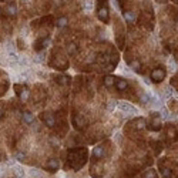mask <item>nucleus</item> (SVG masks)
I'll use <instances>...</instances> for the list:
<instances>
[{
    "label": "nucleus",
    "instance_id": "nucleus-23",
    "mask_svg": "<svg viewBox=\"0 0 178 178\" xmlns=\"http://www.w3.org/2000/svg\"><path fill=\"white\" fill-rule=\"evenodd\" d=\"M1 117H3V111L0 110V118H1Z\"/></svg>",
    "mask_w": 178,
    "mask_h": 178
},
{
    "label": "nucleus",
    "instance_id": "nucleus-13",
    "mask_svg": "<svg viewBox=\"0 0 178 178\" xmlns=\"http://www.w3.org/2000/svg\"><path fill=\"white\" fill-rule=\"evenodd\" d=\"M144 178H157V173L154 170H148V171H145Z\"/></svg>",
    "mask_w": 178,
    "mask_h": 178
},
{
    "label": "nucleus",
    "instance_id": "nucleus-21",
    "mask_svg": "<svg viewBox=\"0 0 178 178\" xmlns=\"http://www.w3.org/2000/svg\"><path fill=\"white\" fill-rule=\"evenodd\" d=\"M107 108H108V111H113V110L115 108V101H110V103H108V107H107Z\"/></svg>",
    "mask_w": 178,
    "mask_h": 178
},
{
    "label": "nucleus",
    "instance_id": "nucleus-16",
    "mask_svg": "<svg viewBox=\"0 0 178 178\" xmlns=\"http://www.w3.org/2000/svg\"><path fill=\"white\" fill-rule=\"evenodd\" d=\"M7 13L11 14V16H14V14H16V6H14V4H9V6H7Z\"/></svg>",
    "mask_w": 178,
    "mask_h": 178
},
{
    "label": "nucleus",
    "instance_id": "nucleus-24",
    "mask_svg": "<svg viewBox=\"0 0 178 178\" xmlns=\"http://www.w3.org/2000/svg\"><path fill=\"white\" fill-rule=\"evenodd\" d=\"M22 178H24V177H22Z\"/></svg>",
    "mask_w": 178,
    "mask_h": 178
},
{
    "label": "nucleus",
    "instance_id": "nucleus-5",
    "mask_svg": "<svg viewBox=\"0 0 178 178\" xmlns=\"http://www.w3.org/2000/svg\"><path fill=\"white\" fill-rule=\"evenodd\" d=\"M57 168H59V161H57V160L51 158V160H49V161L46 162V170H49L50 173L57 171Z\"/></svg>",
    "mask_w": 178,
    "mask_h": 178
},
{
    "label": "nucleus",
    "instance_id": "nucleus-22",
    "mask_svg": "<svg viewBox=\"0 0 178 178\" xmlns=\"http://www.w3.org/2000/svg\"><path fill=\"white\" fill-rule=\"evenodd\" d=\"M30 175H32V177H38L40 173H38L37 170H30Z\"/></svg>",
    "mask_w": 178,
    "mask_h": 178
},
{
    "label": "nucleus",
    "instance_id": "nucleus-20",
    "mask_svg": "<svg viewBox=\"0 0 178 178\" xmlns=\"http://www.w3.org/2000/svg\"><path fill=\"white\" fill-rule=\"evenodd\" d=\"M16 158H17V160H24V158H26V154H24V152H17V154H16Z\"/></svg>",
    "mask_w": 178,
    "mask_h": 178
},
{
    "label": "nucleus",
    "instance_id": "nucleus-11",
    "mask_svg": "<svg viewBox=\"0 0 178 178\" xmlns=\"http://www.w3.org/2000/svg\"><path fill=\"white\" fill-rule=\"evenodd\" d=\"M114 77L113 76H107L106 78H104V86L106 87H111V86H114Z\"/></svg>",
    "mask_w": 178,
    "mask_h": 178
},
{
    "label": "nucleus",
    "instance_id": "nucleus-15",
    "mask_svg": "<svg viewBox=\"0 0 178 178\" xmlns=\"http://www.w3.org/2000/svg\"><path fill=\"white\" fill-rule=\"evenodd\" d=\"M124 17H125V20H127V22H130V23L136 19V16H134L133 13H128V11H124Z\"/></svg>",
    "mask_w": 178,
    "mask_h": 178
},
{
    "label": "nucleus",
    "instance_id": "nucleus-2",
    "mask_svg": "<svg viewBox=\"0 0 178 178\" xmlns=\"http://www.w3.org/2000/svg\"><path fill=\"white\" fill-rule=\"evenodd\" d=\"M118 108L123 111V113H125V114H137L138 111H137V108L136 107H133L131 104H128V103H118Z\"/></svg>",
    "mask_w": 178,
    "mask_h": 178
},
{
    "label": "nucleus",
    "instance_id": "nucleus-8",
    "mask_svg": "<svg viewBox=\"0 0 178 178\" xmlns=\"http://www.w3.org/2000/svg\"><path fill=\"white\" fill-rule=\"evenodd\" d=\"M23 120H24L26 124H33V123H34V117H33V114L29 113V111H24V113H23Z\"/></svg>",
    "mask_w": 178,
    "mask_h": 178
},
{
    "label": "nucleus",
    "instance_id": "nucleus-10",
    "mask_svg": "<svg viewBox=\"0 0 178 178\" xmlns=\"http://www.w3.org/2000/svg\"><path fill=\"white\" fill-rule=\"evenodd\" d=\"M56 80L59 84H69L70 83V77H67V76H59V77H56Z\"/></svg>",
    "mask_w": 178,
    "mask_h": 178
},
{
    "label": "nucleus",
    "instance_id": "nucleus-7",
    "mask_svg": "<svg viewBox=\"0 0 178 178\" xmlns=\"http://www.w3.org/2000/svg\"><path fill=\"white\" fill-rule=\"evenodd\" d=\"M115 87H117V90H118V91H124V90L128 87V83H127V80L117 78V81H115Z\"/></svg>",
    "mask_w": 178,
    "mask_h": 178
},
{
    "label": "nucleus",
    "instance_id": "nucleus-12",
    "mask_svg": "<svg viewBox=\"0 0 178 178\" xmlns=\"http://www.w3.org/2000/svg\"><path fill=\"white\" fill-rule=\"evenodd\" d=\"M17 60H19V57L16 56V53L9 51V61H10L11 64H16V63H17Z\"/></svg>",
    "mask_w": 178,
    "mask_h": 178
},
{
    "label": "nucleus",
    "instance_id": "nucleus-14",
    "mask_svg": "<svg viewBox=\"0 0 178 178\" xmlns=\"http://www.w3.org/2000/svg\"><path fill=\"white\" fill-rule=\"evenodd\" d=\"M56 24H57V27H64V26L67 24V19H66V17H60Z\"/></svg>",
    "mask_w": 178,
    "mask_h": 178
},
{
    "label": "nucleus",
    "instance_id": "nucleus-17",
    "mask_svg": "<svg viewBox=\"0 0 178 178\" xmlns=\"http://www.w3.org/2000/svg\"><path fill=\"white\" fill-rule=\"evenodd\" d=\"M76 50H77L76 44H69V47H67V51H69V54H74V53H76Z\"/></svg>",
    "mask_w": 178,
    "mask_h": 178
},
{
    "label": "nucleus",
    "instance_id": "nucleus-1",
    "mask_svg": "<svg viewBox=\"0 0 178 178\" xmlns=\"http://www.w3.org/2000/svg\"><path fill=\"white\" fill-rule=\"evenodd\" d=\"M165 74H167L165 69H162V67H157V69H154V70L151 71V80H152L154 83H160V81L164 80Z\"/></svg>",
    "mask_w": 178,
    "mask_h": 178
},
{
    "label": "nucleus",
    "instance_id": "nucleus-4",
    "mask_svg": "<svg viewBox=\"0 0 178 178\" xmlns=\"http://www.w3.org/2000/svg\"><path fill=\"white\" fill-rule=\"evenodd\" d=\"M43 121L46 123L47 127H54V124H56V118H54L53 114H50V113L43 114Z\"/></svg>",
    "mask_w": 178,
    "mask_h": 178
},
{
    "label": "nucleus",
    "instance_id": "nucleus-18",
    "mask_svg": "<svg viewBox=\"0 0 178 178\" xmlns=\"http://www.w3.org/2000/svg\"><path fill=\"white\" fill-rule=\"evenodd\" d=\"M17 63H20L22 66H27V59H26V57H19Z\"/></svg>",
    "mask_w": 178,
    "mask_h": 178
},
{
    "label": "nucleus",
    "instance_id": "nucleus-9",
    "mask_svg": "<svg viewBox=\"0 0 178 178\" xmlns=\"http://www.w3.org/2000/svg\"><path fill=\"white\" fill-rule=\"evenodd\" d=\"M13 173L17 175L19 178H22V177H24V170H23V167H20V165H13Z\"/></svg>",
    "mask_w": 178,
    "mask_h": 178
},
{
    "label": "nucleus",
    "instance_id": "nucleus-3",
    "mask_svg": "<svg viewBox=\"0 0 178 178\" xmlns=\"http://www.w3.org/2000/svg\"><path fill=\"white\" fill-rule=\"evenodd\" d=\"M104 152H106V148L103 145H98L93 150V161H97L98 158H103L104 157Z\"/></svg>",
    "mask_w": 178,
    "mask_h": 178
},
{
    "label": "nucleus",
    "instance_id": "nucleus-6",
    "mask_svg": "<svg viewBox=\"0 0 178 178\" xmlns=\"http://www.w3.org/2000/svg\"><path fill=\"white\" fill-rule=\"evenodd\" d=\"M98 17H100V20H103V22H107V20H108L107 3H104V6H101V4H100V7H98Z\"/></svg>",
    "mask_w": 178,
    "mask_h": 178
},
{
    "label": "nucleus",
    "instance_id": "nucleus-19",
    "mask_svg": "<svg viewBox=\"0 0 178 178\" xmlns=\"http://www.w3.org/2000/svg\"><path fill=\"white\" fill-rule=\"evenodd\" d=\"M93 7V1L91 0H87L86 3H84V9H87V10H90Z\"/></svg>",
    "mask_w": 178,
    "mask_h": 178
}]
</instances>
